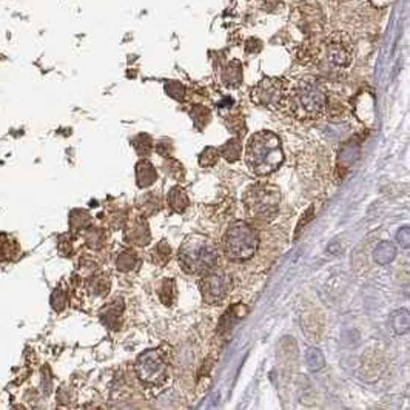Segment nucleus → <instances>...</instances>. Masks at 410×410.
Wrapping results in <instances>:
<instances>
[{
  "mask_svg": "<svg viewBox=\"0 0 410 410\" xmlns=\"http://www.w3.org/2000/svg\"><path fill=\"white\" fill-rule=\"evenodd\" d=\"M245 162L256 176H269L284 162L281 139L275 133L257 131L247 142Z\"/></svg>",
  "mask_w": 410,
  "mask_h": 410,
  "instance_id": "nucleus-1",
  "label": "nucleus"
},
{
  "mask_svg": "<svg viewBox=\"0 0 410 410\" xmlns=\"http://www.w3.org/2000/svg\"><path fill=\"white\" fill-rule=\"evenodd\" d=\"M292 113L298 119H319L327 110V93L322 85L312 78L301 79L287 93Z\"/></svg>",
  "mask_w": 410,
  "mask_h": 410,
  "instance_id": "nucleus-2",
  "label": "nucleus"
},
{
  "mask_svg": "<svg viewBox=\"0 0 410 410\" xmlns=\"http://www.w3.org/2000/svg\"><path fill=\"white\" fill-rule=\"evenodd\" d=\"M178 260L188 275H207L217 264L216 245L201 235H192L183 242Z\"/></svg>",
  "mask_w": 410,
  "mask_h": 410,
  "instance_id": "nucleus-3",
  "label": "nucleus"
},
{
  "mask_svg": "<svg viewBox=\"0 0 410 410\" xmlns=\"http://www.w3.org/2000/svg\"><path fill=\"white\" fill-rule=\"evenodd\" d=\"M224 253L230 261H247L260 247V236L247 222H235L224 236Z\"/></svg>",
  "mask_w": 410,
  "mask_h": 410,
  "instance_id": "nucleus-4",
  "label": "nucleus"
},
{
  "mask_svg": "<svg viewBox=\"0 0 410 410\" xmlns=\"http://www.w3.org/2000/svg\"><path fill=\"white\" fill-rule=\"evenodd\" d=\"M281 193L280 190L269 184H255L247 188L244 204L247 212L261 221H273L280 212Z\"/></svg>",
  "mask_w": 410,
  "mask_h": 410,
  "instance_id": "nucleus-5",
  "label": "nucleus"
},
{
  "mask_svg": "<svg viewBox=\"0 0 410 410\" xmlns=\"http://www.w3.org/2000/svg\"><path fill=\"white\" fill-rule=\"evenodd\" d=\"M135 370L142 384L151 387L162 386L168 376L167 357L159 349L145 350L138 357Z\"/></svg>",
  "mask_w": 410,
  "mask_h": 410,
  "instance_id": "nucleus-6",
  "label": "nucleus"
},
{
  "mask_svg": "<svg viewBox=\"0 0 410 410\" xmlns=\"http://www.w3.org/2000/svg\"><path fill=\"white\" fill-rule=\"evenodd\" d=\"M252 101L267 110H281L287 102V88L282 79L264 78L252 90Z\"/></svg>",
  "mask_w": 410,
  "mask_h": 410,
  "instance_id": "nucleus-7",
  "label": "nucleus"
},
{
  "mask_svg": "<svg viewBox=\"0 0 410 410\" xmlns=\"http://www.w3.org/2000/svg\"><path fill=\"white\" fill-rule=\"evenodd\" d=\"M230 278L224 273H207L199 281V290H201L203 299L207 304H221L228 297V293H230Z\"/></svg>",
  "mask_w": 410,
  "mask_h": 410,
  "instance_id": "nucleus-8",
  "label": "nucleus"
},
{
  "mask_svg": "<svg viewBox=\"0 0 410 410\" xmlns=\"http://www.w3.org/2000/svg\"><path fill=\"white\" fill-rule=\"evenodd\" d=\"M326 59L333 68H346L352 62V46L344 34H333L327 41Z\"/></svg>",
  "mask_w": 410,
  "mask_h": 410,
  "instance_id": "nucleus-9",
  "label": "nucleus"
},
{
  "mask_svg": "<svg viewBox=\"0 0 410 410\" xmlns=\"http://www.w3.org/2000/svg\"><path fill=\"white\" fill-rule=\"evenodd\" d=\"M125 240L130 244H135L138 247H147L151 241V233L148 228V222L144 216L133 217L127 225L125 230Z\"/></svg>",
  "mask_w": 410,
  "mask_h": 410,
  "instance_id": "nucleus-10",
  "label": "nucleus"
},
{
  "mask_svg": "<svg viewBox=\"0 0 410 410\" xmlns=\"http://www.w3.org/2000/svg\"><path fill=\"white\" fill-rule=\"evenodd\" d=\"M249 307L245 306V304H235L230 309H228L224 314L221 321H219V335H225V333L232 332L235 329V326L241 319H244L247 314H249Z\"/></svg>",
  "mask_w": 410,
  "mask_h": 410,
  "instance_id": "nucleus-11",
  "label": "nucleus"
},
{
  "mask_svg": "<svg viewBox=\"0 0 410 410\" xmlns=\"http://www.w3.org/2000/svg\"><path fill=\"white\" fill-rule=\"evenodd\" d=\"M158 180V171L150 160L142 159L136 165V183L139 188H148Z\"/></svg>",
  "mask_w": 410,
  "mask_h": 410,
  "instance_id": "nucleus-12",
  "label": "nucleus"
},
{
  "mask_svg": "<svg viewBox=\"0 0 410 410\" xmlns=\"http://www.w3.org/2000/svg\"><path fill=\"white\" fill-rule=\"evenodd\" d=\"M167 201H168L170 208L173 210L175 213H184L190 205L187 193L184 192V188H180L179 185L170 190L168 196H167Z\"/></svg>",
  "mask_w": 410,
  "mask_h": 410,
  "instance_id": "nucleus-13",
  "label": "nucleus"
},
{
  "mask_svg": "<svg viewBox=\"0 0 410 410\" xmlns=\"http://www.w3.org/2000/svg\"><path fill=\"white\" fill-rule=\"evenodd\" d=\"M395 256H396V247L389 241L379 242L374 252V260L379 265H387L389 262H392L395 260Z\"/></svg>",
  "mask_w": 410,
  "mask_h": 410,
  "instance_id": "nucleus-14",
  "label": "nucleus"
},
{
  "mask_svg": "<svg viewBox=\"0 0 410 410\" xmlns=\"http://www.w3.org/2000/svg\"><path fill=\"white\" fill-rule=\"evenodd\" d=\"M222 82L227 87H240L242 83V66L240 62L228 63L222 71Z\"/></svg>",
  "mask_w": 410,
  "mask_h": 410,
  "instance_id": "nucleus-15",
  "label": "nucleus"
},
{
  "mask_svg": "<svg viewBox=\"0 0 410 410\" xmlns=\"http://www.w3.org/2000/svg\"><path fill=\"white\" fill-rule=\"evenodd\" d=\"M160 198L155 193H145L142 198H139L138 201V207L140 208L142 215L150 216V215H155L160 210Z\"/></svg>",
  "mask_w": 410,
  "mask_h": 410,
  "instance_id": "nucleus-16",
  "label": "nucleus"
},
{
  "mask_svg": "<svg viewBox=\"0 0 410 410\" xmlns=\"http://www.w3.org/2000/svg\"><path fill=\"white\" fill-rule=\"evenodd\" d=\"M241 153H242V145L240 139H230L219 148V155H221L227 162L240 160Z\"/></svg>",
  "mask_w": 410,
  "mask_h": 410,
  "instance_id": "nucleus-17",
  "label": "nucleus"
},
{
  "mask_svg": "<svg viewBox=\"0 0 410 410\" xmlns=\"http://www.w3.org/2000/svg\"><path fill=\"white\" fill-rule=\"evenodd\" d=\"M138 264H139V256L133 250L122 252L116 260V267L121 272H133L138 267Z\"/></svg>",
  "mask_w": 410,
  "mask_h": 410,
  "instance_id": "nucleus-18",
  "label": "nucleus"
},
{
  "mask_svg": "<svg viewBox=\"0 0 410 410\" xmlns=\"http://www.w3.org/2000/svg\"><path fill=\"white\" fill-rule=\"evenodd\" d=\"M390 321H392V327H394V330L398 333V335H404V333L409 332V327H410L409 310L401 309V310L394 312V314H392V318H390Z\"/></svg>",
  "mask_w": 410,
  "mask_h": 410,
  "instance_id": "nucleus-19",
  "label": "nucleus"
},
{
  "mask_svg": "<svg viewBox=\"0 0 410 410\" xmlns=\"http://www.w3.org/2000/svg\"><path fill=\"white\" fill-rule=\"evenodd\" d=\"M159 299L162 301V304H165V306H171V304L175 302L176 299L175 280H165L164 282H162L160 289H159Z\"/></svg>",
  "mask_w": 410,
  "mask_h": 410,
  "instance_id": "nucleus-20",
  "label": "nucleus"
},
{
  "mask_svg": "<svg viewBox=\"0 0 410 410\" xmlns=\"http://www.w3.org/2000/svg\"><path fill=\"white\" fill-rule=\"evenodd\" d=\"M123 312V302L122 299H116L110 307H107L103 314V322L108 324L110 327H118V319L121 318V314Z\"/></svg>",
  "mask_w": 410,
  "mask_h": 410,
  "instance_id": "nucleus-21",
  "label": "nucleus"
},
{
  "mask_svg": "<svg viewBox=\"0 0 410 410\" xmlns=\"http://www.w3.org/2000/svg\"><path fill=\"white\" fill-rule=\"evenodd\" d=\"M133 145H135L139 156H148L155 148L153 139L148 135H138V138L133 139Z\"/></svg>",
  "mask_w": 410,
  "mask_h": 410,
  "instance_id": "nucleus-22",
  "label": "nucleus"
},
{
  "mask_svg": "<svg viewBox=\"0 0 410 410\" xmlns=\"http://www.w3.org/2000/svg\"><path fill=\"white\" fill-rule=\"evenodd\" d=\"M306 362H307V367L312 371H317L321 370L326 364V359H324L322 352L318 349H309L307 354H306Z\"/></svg>",
  "mask_w": 410,
  "mask_h": 410,
  "instance_id": "nucleus-23",
  "label": "nucleus"
},
{
  "mask_svg": "<svg viewBox=\"0 0 410 410\" xmlns=\"http://www.w3.org/2000/svg\"><path fill=\"white\" fill-rule=\"evenodd\" d=\"M219 156H221L219 155V148L207 147V148H204L203 153L199 155V165L205 167V168L213 167V165H216Z\"/></svg>",
  "mask_w": 410,
  "mask_h": 410,
  "instance_id": "nucleus-24",
  "label": "nucleus"
},
{
  "mask_svg": "<svg viewBox=\"0 0 410 410\" xmlns=\"http://www.w3.org/2000/svg\"><path fill=\"white\" fill-rule=\"evenodd\" d=\"M190 116H192L193 119V123H195V127L199 128V130H203L207 123L210 122V118H212V114H210V111L204 107H195L192 110V113H190Z\"/></svg>",
  "mask_w": 410,
  "mask_h": 410,
  "instance_id": "nucleus-25",
  "label": "nucleus"
},
{
  "mask_svg": "<svg viewBox=\"0 0 410 410\" xmlns=\"http://www.w3.org/2000/svg\"><path fill=\"white\" fill-rule=\"evenodd\" d=\"M170 255H171V249H170V245L167 244V241H160L156 245V249L153 250V261L160 264V265H164L165 262H168Z\"/></svg>",
  "mask_w": 410,
  "mask_h": 410,
  "instance_id": "nucleus-26",
  "label": "nucleus"
},
{
  "mask_svg": "<svg viewBox=\"0 0 410 410\" xmlns=\"http://www.w3.org/2000/svg\"><path fill=\"white\" fill-rule=\"evenodd\" d=\"M165 91L168 93V96L175 98L176 101H184L185 90H184V87L179 82H168L165 85Z\"/></svg>",
  "mask_w": 410,
  "mask_h": 410,
  "instance_id": "nucleus-27",
  "label": "nucleus"
},
{
  "mask_svg": "<svg viewBox=\"0 0 410 410\" xmlns=\"http://www.w3.org/2000/svg\"><path fill=\"white\" fill-rule=\"evenodd\" d=\"M108 287H110V281L107 280V276H99V278L94 280L91 289L96 294H103L108 292Z\"/></svg>",
  "mask_w": 410,
  "mask_h": 410,
  "instance_id": "nucleus-28",
  "label": "nucleus"
},
{
  "mask_svg": "<svg viewBox=\"0 0 410 410\" xmlns=\"http://www.w3.org/2000/svg\"><path fill=\"white\" fill-rule=\"evenodd\" d=\"M173 165H175V167H171L170 160H168V162H167V165H165V171H168V175L175 176L178 180H179V179H183V178H184V170H183V165H180L179 162H176V160H173Z\"/></svg>",
  "mask_w": 410,
  "mask_h": 410,
  "instance_id": "nucleus-29",
  "label": "nucleus"
},
{
  "mask_svg": "<svg viewBox=\"0 0 410 410\" xmlns=\"http://www.w3.org/2000/svg\"><path fill=\"white\" fill-rule=\"evenodd\" d=\"M155 148L160 156H170L171 153H173V144H171L170 140H165V139L158 142Z\"/></svg>",
  "mask_w": 410,
  "mask_h": 410,
  "instance_id": "nucleus-30",
  "label": "nucleus"
},
{
  "mask_svg": "<svg viewBox=\"0 0 410 410\" xmlns=\"http://www.w3.org/2000/svg\"><path fill=\"white\" fill-rule=\"evenodd\" d=\"M396 241L398 244L403 247V249H409V241H410V230H409V227H403L401 230H399L396 233Z\"/></svg>",
  "mask_w": 410,
  "mask_h": 410,
  "instance_id": "nucleus-31",
  "label": "nucleus"
},
{
  "mask_svg": "<svg viewBox=\"0 0 410 410\" xmlns=\"http://www.w3.org/2000/svg\"><path fill=\"white\" fill-rule=\"evenodd\" d=\"M313 216H314V208H313V207H309V208H307V212L302 215L301 221H299V224H298V227H297V237H298V235L301 233V230H304V227L307 225V222H310V221H312Z\"/></svg>",
  "mask_w": 410,
  "mask_h": 410,
  "instance_id": "nucleus-32",
  "label": "nucleus"
},
{
  "mask_svg": "<svg viewBox=\"0 0 410 410\" xmlns=\"http://www.w3.org/2000/svg\"><path fill=\"white\" fill-rule=\"evenodd\" d=\"M88 244L93 247V249H99V247L103 244V233L101 230H94L88 236Z\"/></svg>",
  "mask_w": 410,
  "mask_h": 410,
  "instance_id": "nucleus-33",
  "label": "nucleus"
}]
</instances>
